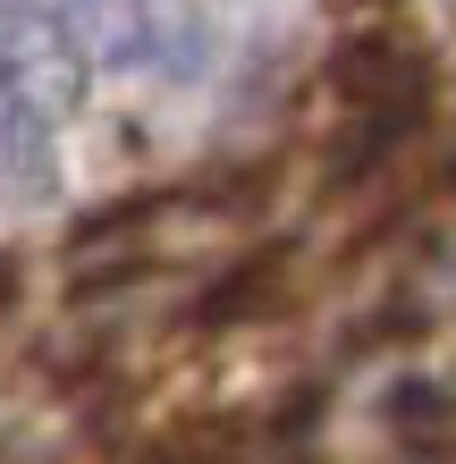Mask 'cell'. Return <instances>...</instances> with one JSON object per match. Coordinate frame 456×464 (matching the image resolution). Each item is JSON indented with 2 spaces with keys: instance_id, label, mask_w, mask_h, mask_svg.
<instances>
[{
  "instance_id": "cell-1",
  "label": "cell",
  "mask_w": 456,
  "mask_h": 464,
  "mask_svg": "<svg viewBox=\"0 0 456 464\" xmlns=\"http://www.w3.org/2000/svg\"><path fill=\"white\" fill-rule=\"evenodd\" d=\"M279 262H287V254H271V262H262V254H254V262H237L228 279H220V287L203 295V313H195V321H203V330H228V321L262 313V304L279 295Z\"/></svg>"
},
{
  "instance_id": "cell-2",
  "label": "cell",
  "mask_w": 456,
  "mask_h": 464,
  "mask_svg": "<svg viewBox=\"0 0 456 464\" xmlns=\"http://www.w3.org/2000/svg\"><path fill=\"white\" fill-rule=\"evenodd\" d=\"M0 304H9V270H0Z\"/></svg>"
}]
</instances>
